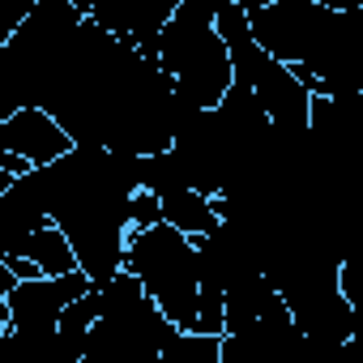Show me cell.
<instances>
[{"label":"cell","instance_id":"9c48e42d","mask_svg":"<svg viewBox=\"0 0 363 363\" xmlns=\"http://www.w3.org/2000/svg\"><path fill=\"white\" fill-rule=\"evenodd\" d=\"M158 201H162V223H171L179 235H189V240H206V235H214L223 227L218 201L197 193V189H179V193H167Z\"/></svg>","mask_w":363,"mask_h":363},{"label":"cell","instance_id":"30bf717a","mask_svg":"<svg viewBox=\"0 0 363 363\" xmlns=\"http://www.w3.org/2000/svg\"><path fill=\"white\" fill-rule=\"evenodd\" d=\"M158 363H227V359H223V337L179 329V333L171 337V346L162 350Z\"/></svg>","mask_w":363,"mask_h":363},{"label":"cell","instance_id":"52a82bcc","mask_svg":"<svg viewBox=\"0 0 363 363\" xmlns=\"http://www.w3.org/2000/svg\"><path fill=\"white\" fill-rule=\"evenodd\" d=\"M69 150H73V137L43 107H22V111H13V116L0 120V154H18L35 171L60 162Z\"/></svg>","mask_w":363,"mask_h":363},{"label":"cell","instance_id":"8fae6325","mask_svg":"<svg viewBox=\"0 0 363 363\" xmlns=\"http://www.w3.org/2000/svg\"><path fill=\"white\" fill-rule=\"evenodd\" d=\"M342 363H363V337H354V342L342 350Z\"/></svg>","mask_w":363,"mask_h":363},{"label":"cell","instance_id":"7a4b0ae2","mask_svg":"<svg viewBox=\"0 0 363 363\" xmlns=\"http://www.w3.org/2000/svg\"><path fill=\"white\" fill-rule=\"evenodd\" d=\"M154 60L201 111H214L235 86L231 48L218 30V0H179Z\"/></svg>","mask_w":363,"mask_h":363},{"label":"cell","instance_id":"277c9868","mask_svg":"<svg viewBox=\"0 0 363 363\" xmlns=\"http://www.w3.org/2000/svg\"><path fill=\"white\" fill-rule=\"evenodd\" d=\"M179 329L158 312L133 274L99 286V320L82 363H158Z\"/></svg>","mask_w":363,"mask_h":363},{"label":"cell","instance_id":"6da1fadb","mask_svg":"<svg viewBox=\"0 0 363 363\" xmlns=\"http://www.w3.org/2000/svg\"><path fill=\"white\" fill-rule=\"evenodd\" d=\"M48 218L69 235L82 274L107 286L124 274V248L133 235V197L141 193V158L73 145L60 162L26 175Z\"/></svg>","mask_w":363,"mask_h":363},{"label":"cell","instance_id":"3957f363","mask_svg":"<svg viewBox=\"0 0 363 363\" xmlns=\"http://www.w3.org/2000/svg\"><path fill=\"white\" fill-rule=\"evenodd\" d=\"M124 274L141 282V291L158 303V312L175 325L197 333L201 320V252L197 240L179 235L171 223L141 227L128 235Z\"/></svg>","mask_w":363,"mask_h":363},{"label":"cell","instance_id":"ba28073f","mask_svg":"<svg viewBox=\"0 0 363 363\" xmlns=\"http://www.w3.org/2000/svg\"><path fill=\"white\" fill-rule=\"evenodd\" d=\"M0 257H26L39 269V278H73V274H82V261H77L69 235L56 223L39 227L35 235H26L22 244H13L9 252H0Z\"/></svg>","mask_w":363,"mask_h":363},{"label":"cell","instance_id":"5b68a950","mask_svg":"<svg viewBox=\"0 0 363 363\" xmlns=\"http://www.w3.org/2000/svg\"><path fill=\"white\" fill-rule=\"evenodd\" d=\"M94 282L86 274H73V278H35V282H18L5 299H0V329H9L18 337H30L48 350H56V333H60V320L65 312L90 295ZM56 363V354H52Z\"/></svg>","mask_w":363,"mask_h":363},{"label":"cell","instance_id":"8992f818","mask_svg":"<svg viewBox=\"0 0 363 363\" xmlns=\"http://www.w3.org/2000/svg\"><path fill=\"white\" fill-rule=\"evenodd\" d=\"M82 9L111 39H120V43L154 56L167 22L179 9V0H82Z\"/></svg>","mask_w":363,"mask_h":363}]
</instances>
